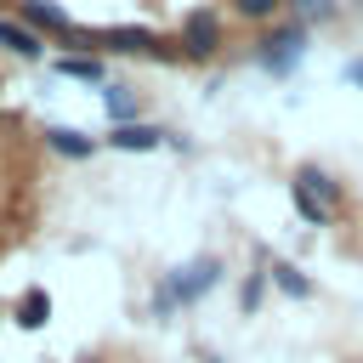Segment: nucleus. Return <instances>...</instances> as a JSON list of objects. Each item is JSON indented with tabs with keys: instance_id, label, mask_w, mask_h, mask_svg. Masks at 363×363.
Listing matches in <instances>:
<instances>
[{
	"instance_id": "1a4fd4ad",
	"label": "nucleus",
	"mask_w": 363,
	"mask_h": 363,
	"mask_svg": "<svg viewBox=\"0 0 363 363\" xmlns=\"http://www.w3.org/2000/svg\"><path fill=\"white\" fill-rule=\"evenodd\" d=\"M45 147L62 153V159H91V153H96V136H85V130H74V125H45Z\"/></svg>"
},
{
	"instance_id": "4468645a",
	"label": "nucleus",
	"mask_w": 363,
	"mask_h": 363,
	"mask_svg": "<svg viewBox=\"0 0 363 363\" xmlns=\"http://www.w3.org/2000/svg\"><path fill=\"white\" fill-rule=\"evenodd\" d=\"M289 204H295V216H301L306 227H329V221H335V210H323V204H318L301 182H289Z\"/></svg>"
},
{
	"instance_id": "2eb2a0df",
	"label": "nucleus",
	"mask_w": 363,
	"mask_h": 363,
	"mask_svg": "<svg viewBox=\"0 0 363 363\" xmlns=\"http://www.w3.org/2000/svg\"><path fill=\"white\" fill-rule=\"evenodd\" d=\"M261 295H267V272H250V278L238 284V312L255 318V312H261Z\"/></svg>"
},
{
	"instance_id": "f3484780",
	"label": "nucleus",
	"mask_w": 363,
	"mask_h": 363,
	"mask_svg": "<svg viewBox=\"0 0 363 363\" xmlns=\"http://www.w3.org/2000/svg\"><path fill=\"white\" fill-rule=\"evenodd\" d=\"M340 79H346V85H357V91H363V57H352V62H346V68H340Z\"/></svg>"
},
{
	"instance_id": "9d476101",
	"label": "nucleus",
	"mask_w": 363,
	"mask_h": 363,
	"mask_svg": "<svg viewBox=\"0 0 363 363\" xmlns=\"http://www.w3.org/2000/svg\"><path fill=\"white\" fill-rule=\"evenodd\" d=\"M267 284H272V289H284L289 301H312V278H306L295 261H272V267H267Z\"/></svg>"
},
{
	"instance_id": "ddd939ff",
	"label": "nucleus",
	"mask_w": 363,
	"mask_h": 363,
	"mask_svg": "<svg viewBox=\"0 0 363 363\" xmlns=\"http://www.w3.org/2000/svg\"><path fill=\"white\" fill-rule=\"evenodd\" d=\"M51 68H57L62 79H91V85H102V57H91V51H62Z\"/></svg>"
},
{
	"instance_id": "0eeeda50",
	"label": "nucleus",
	"mask_w": 363,
	"mask_h": 363,
	"mask_svg": "<svg viewBox=\"0 0 363 363\" xmlns=\"http://www.w3.org/2000/svg\"><path fill=\"white\" fill-rule=\"evenodd\" d=\"M11 323H17V329H28V335H34V329H45V323H51V289L28 284V289L17 295V306H11Z\"/></svg>"
},
{
	"instance_id": "f03ea898",
	"label": "nucleus",
	"mask_w": 363,
	"mask_h": 363,
	"mask_svg": "<svg viewBox=\"0 0 363 363\" xmlns=\"http://www.w3.org/2000/svg\"><path fill=\"white\" fill-rule=\"evenodd\" d=\"M306 23H295V17H278V23H267V34L255 40V62L272 74V79H284V74H295V62L306 57Z\"/></svg>"
},
{
	"instance_id": "dca6fc26",
	"label": "nucleus",
	"mask_w": 363,
	"mask_h": 363,
	"mask_svg": "<svg viewBox=\"0 0 363 363\" xmlns=\"http://www.w3.org/2000/svg\"><path fill=\"white\" fill-rule=\"evenodd\" d=\"M289 11H295V23H329L335 17V0H289Z\"/></svg>"
},
{
	"instance_id": "20e7f679",
	"label": "nucleus",
	"mask_w": 363,
	"mask_h": 363,
	"mask_svg": "<svg viewBox=\"0 0 363 363\" xmlns=\"http://www.w3.org/2000/svg\"><path fill=\"white\" fill-rule=\"evenodd\" d=\"M176 45H182L187 62H210V57H221V45H227V23H221V11L193 6V11L182 17V28H176Z\"/></svg>"
},
{
	"instance_id": "9b49d317",
	"label": "nucleus",
	"mask_w": 363,
	"mask_h": 363,
	"mask_svg": "<svg viewBox=\"0 0 363 363\" xmlns=\"http://www.w3.org/2000/svg\"><path fill=\"white\" fill-rule=\"evenodd\" d=\"M227 11L238 23H250V28H267V23H278L289 11V0H227Z\"/></svg>"
},
{
	"instance_id": "f8f14e48",
	"label": "nucleus",
	"mask_w": 363,
	"mask_h": 363,
	"mask_svg": "<svg viewBox=\"0 0 363 363\" xmlns=\"http://www.w3.org/2000/svg\"><path fill=\"white\" fill-rule=\"evenodd\" d=\"M102 108H108V119H113V125L142 119V96H136L130 85H102Z\"/></svg>"
},
{
	"instance_id": "39448f33",
	"label": "nucleus",
	"mask_w": 363,
	"mask_h": 363,
	"mask_svg": "<svg viewBox=\"0 0 363 363\" xmlns=\"http://www.w3.org/2000/svg\"><path fill=\"white\" fill-rule=\"evenodd\" d=\"M102 142H108L113 153H153L159 142H170V130H159L153 119H130V125H113Z\"/></svg>"
},
{
	"instance_id": "a211bd4d",
	"label": "nucleus",
	"mask_w": 363,
	"mask_h": 363,
	"mask_svg": "<svg viewBox=\"0 0 363 363\" xmlns=\"http://www.w3.org/2000/svg\"><path fill=\"white\" fill-rule=\"evenodd\" d=\"M79 363H102V357H79Z\"/></svg>"
},
{
	"instance_id": "7ed1b4c3",
	"label": "nucleus",
	"mask_w": 363,
	"mask_h": 363,
	"mask_svg": "<svg viewBox=\"0 0 363 363\" xmlns=\"http://www.w3.org/2000/svg\"><path fill=\"white\" fill-rule=\"evenodd\" d=\"M96 51H113V57H153V62H182V45H176V40H159V34L142 28V23L96 28Z\"/></svg>"
},
{
	"instance_id": "f257e3e1",
	"label": "nucleus",
	"mask_w": 363,
	"mask_h": 363,
	"mask_svg": "<svg viewBox=\"0 0 363 363\" xmlns=\"http://www.w3.org/2000/svg\"><path fill=\"white\" fill-rule=\"evenodd\" d=\"M216 284H221V261H216V255H193V261H182V267L164 272V284L153 289V318H170L176 306L204 301Z\"/></svg>"
},
{
	"instance_id": "423d86ee",
	"label": "nucleus",
	"mask_w": 363,
	"mask_h": 363,
	"mask_svg": "<svg viewBox=\"0 0 363 363\" xmlns=\"http://www.w3.org/2000/svg\"><path fill=\"white\" fill-rule=\"evenodd\" d=\"M0 51H11L23 62H40L45 57V34H34L23 17H0Z\"/></svg>"
},
{
	"instance_id": "6e6552de",
	"label": "nucleus",
	"mask_w": 363,
	"mask_h": 363,
	"mask_svg": "<svg viewBox=\"0 0 363 363\" xmlns=\"http://www.w3.org/2000/svg\"><path fill=\"white\" fill-rule=\"evenodd\" d=\"M289 182H301V187H306V193H312V199H318L323 210H335V216H340V204H346V193H340V182H335L329 170H318V164H301V170H295Z\"/></svg>"
}]
</instances>
